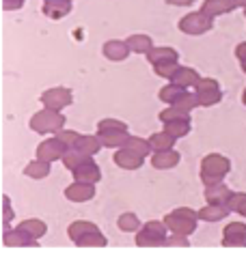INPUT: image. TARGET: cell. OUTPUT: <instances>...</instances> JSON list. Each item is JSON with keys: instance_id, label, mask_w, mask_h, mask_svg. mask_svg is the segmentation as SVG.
<instances>
[{"instance_id": "f546056e", "label": "cell", "mask_w": 246, "mask_h": 254, "mask_svg": "<svg viewBox=\"0 0 246 254\" xmlns=\"http://www.w3.org/2000/svg\"><path fill=\"white\" fill-rule=\"evenodd\" d=\"M20 228H24L28 235H33L35 239H41L43 235L48 233V226H46V222L43 220H37V218H28V220H24Z\"/></svg>"}, {"instance_id": "d590c367", "label": "cell", "mask_w": 246, "mask_h": 254, "mask_svg": "<svg viewBox=\"0 0 246 254\" xmlns=\"http://www.w3.org/2000/svg\"><path fill=\"white\" fill-rule=\"evenodd\" d=\"M177 119H190V112H184L175 106H168L166 110L160 112V121H177Z\"/></svg>"}, {"instance_id": "5bb4252c", "label": "cell", "mask_w": 246, "mask_h": 254, "mask_svg": "<svg viewBox=\"0 0 246 254\" xmlns=\"http://www.w3.org/2000/svg\"><path fill=\"white\" fill-rule=\"evenodd\" d=\"M236 7H238L236 0H205L203 7H201V11H203L207 17H212V20H214V17H218L223 13H231Z\"/></svg>"}, {"instance_id": "8fae6325", "label": "cell", "mask_w": 246, "mask_h": 254, "mask_svg": "<svg viewBox=\"0 0 246 254\" xmlns=\"http://www.w3.org/2000/svg\"><path fill=\"white\" fill-rule=\"evenodd\" d=\"M112 160H115V164L119 168H123V170H138L143 166V162H145V157L143 155H138L134 153V151H130V149H119L115 155H112Z\"/></svg>"}, {"instance_id": "9c48e42d", "label": "cell", "mask_w": 246, "mask_h": 254, "mask_svg": "<svg viewBox=\"0 0 246 254\" xmlns=\"http://www.w3.org/2000/svg\"><path fill=\"white\" fill-rule=\"evenodd\" d=\"M223 246L227 248H242L246 246V224L244 222H231L225 226Z\"/></svg>"}, {"instance_id": "ac0fdd59", "label": "cell", "mask_w": 246, "mask_h": 254, "mask_svg": "<svg viewBox=\"0 0 246 254\" xmlns=\"http://www.w3.org/2000/svg\"><path fill=\"white\" fill-rule=\"evenodd\" d=\"M229 196H231V190L227 188L223 181L214 183V186H207V190H205V200L210 202V205H227Z\"/></svg>"}, {"instance_id": "7402d4cb", "label": "cell", "mask_w": 246, "mask_h": 254, "mask_svg": "<svg viewBox=\"0 0 246 254\" xmlns=\"http://www.w3.org/2000/svg\"><path fill=\"white\" fill-rule=\"evenodd\" d=\"M177 138L171 136L168 131H156V134L149 136V144H151V151H166V149H173Z\"/></svg>"}, {"instance_id": "4dcf8cb0", "label": "cell", "mask_w": 246, "mask_h": 254, "mask_svg": "<svg viewBox=\"0 0 246 254\" xmlns=\"http://www.w3.org/2000/svg\"><path fill=\"white\" fill-rule=\"evenodd\" d=\"M186 93V88L184 86H179V84H175V82H171V84H166V86H162V91L158 93L160 95V99L164 101V104H175V101H177L181 95Z\"/></svg>"}, {"instance_id": "d6986e66", "label": "cell", "mask_w": 246, "mask_h": 254, "mask_svg": "<svg viewBox=\"0 0 246 254\" xmlns=\"http://www.w3.org/2000/svg\"><path fill=\"white\" fill-rule=\"evenodd\" d=\"M69 11H72V2H65V0H46L43 2V13L50 20H63Z\"/></svg>"}, {"instance_id": "c3c4849f", "label": "cell", "mask_w": 246, "mask_h": 254, "mask_svg": "<svg viewBox=\"0 0 246 254\" xmlns=\"http://www.w3.org/2000/svg\"><path fill=\"white\" fill-rule=\"evenodd\" d=\"M43 2H46V0H43ZM65 2H72V0H65Z\"/></svg>"}, {"instance_id": "6da1fadb", "label": "cell", "mask_w": 246, "mask_h": 254, "mask_svg": "<svg viewBox=\"0 0 246 254\" xmlns=\"http://www.w3.org/2000/svg\"><path fill=\"white\" fill-rule=\"evenodd\" d=\"M67 235H69V239L80 248H93V246L104 248L106 244H108V239L102 235V231H99L93 222H84V220L72 222L69 228H67Z\"/></svg>"}, {"instance_id": "8d00e7d4", "label": "cell", "mask_w": 246, "mask_h": 254, "mask_svg": "<svg viewBox=\"0 0 246 254\" xmlns=\"http://www.w3.org/2000/svg\"><path fill=\"white\" fill-rule=\"evenodd\" d=\"M177 69H179V63H166V65H158L156 73L160 75V78H168V80H171L173 75L177 73Z\"/></svg>"}, {"instance_id": "f1b7e54d", "label": "cell", "mask_w": 246, "mask_h": 254, "mask_svg": "<svg viewBox=\"0 0 246 254\" xmlns=\"http://www.w3.org/2000/svg\"><path fill=\"white\" fill-rule=\"evenodd\" d=\"M89 160H93V155L80 153V151H76V149H67V153L63 155V164H65V168H69V170H76L78 166L86 164Z\"/></svg>"}, {"instance_id": "ab89813d", "label": "cell", "mask_w": 246, "mask_h": 254, "mask_svg": "<svg viewBox=\"0 0 246 254\" xmlns=\"http://www.w3.org/2000/svg\"><path fill=\"white\" fill-rule=\"evenodd\" d=\"M164 246H181V248H188V246H190V241L186 239V235L173 233L171 237H166V241H164Z\"/></svg>"}, {"instance_id": "3957f363", "label": "cell", "mask_w": 246, "mask_h": 254, "mask_svg": "<svg viewBox=\"0 0 246 254\" xmlns=\"http://www.w3.org/2000/svg\"><path fill=\"white\" fill-rule=\"evenodd\" d=\"M65 117L61 110H52V108H43L30 119V129L37 134H59L61 129H65Z\"/></svg>"}, {"instance_id": "52a82bcc", "label": "cell", "mask_w": 246, "mask_h": 254, "mask_svg": "<svg viewBox=\"0 0 246 254\" xmlns=\"http://www.w3.org/2000/svg\"><path fill=\"white\" fill-rule=\"evenodd\" d=\"M74 101V95L67 86H56V88H48L46 93L41 95V104L46 108H52V110H63Z\"/></svg>"}, {"instance_id": "9a60e30c", "label": "cell", "mask_w": 246, "mask_h": 254, "mask_svg": "<svg viewBox=\"0 0 246 254\" xmlns=\"http://www.w3.org/2000/svg\"><path fill=\"white\" fill-rule=\"evenodd\" d=\"M128 131L123 129H102L97 131V138L102 142V147H108V149H121L125 140H128Z\"/></svg>"}, {"instance_id": "2e32d148", "label": "cell", "mask_w": 246, "mask_h": 254, "mask_svg": "<svg viewBox=\"0 0 246 254\" xmlns=\"http://www.w3.org/2000/svg\"><path fill=\"white\" fill-rule=\"evenodd\" d=\"M181 155L173 149H166V151H156V155H151V164L154 168L158 170H168V168H175L179 164Z\"/></svg>"}, {"instance_id": "d6a6232c", "label": "cell", "mask_w": 246, "mask_h": 254, "mask_svg": "<svg viewBox=\"0 0 246 254\" xmlns=\"http://www.w3.org/2000/svg\"><path fill=\"white\" fill-rule=\"evenodd\" d=\"M117 224H119V231H123V233H134V231H138V228H141V220H138L136 213H123V215H119Z\"/></svg>"}, {"instance_id": "603a6c76", "label": "cell", "mask_w": 246, "mask_h": 254, "mask_svg": "<svg viewBox=\"0 0 246 254\" xmlns=\"http://www.w3.org/2000/svg\"><path fill=\"white\" fill-rule=\"evenodd\" d=\"M199 80H201V75L194 71V69H190V67H179L177 73H175L173 78H171V82H175V84H179V86H184V88L197 86Z\"/></svg>"}, {"instance_id": "d4e9b609", "label": "cell", "mask_w": 246, "mask_h": 254, "mask_svg": "<svg viewBox=\"0 0 246 254\" xmlns=\"http://www.w3.org/2000/svg\"><path fill=\"white\" fill-rule=\"evenodd\" d=\"M24 175L30 177V179H46V177L50 175V162L39 160V157H37L35 162L26 164V168H24Z\"/></svg>"}, {"instance_id": "44dd1931", "label": "cell", "mask_w": 246, "mask_h": 254, "mask_svg": "<svg viewBox=\"0 0 246 254\" xmlns=\"http://www.w3.org/2000/svg\"><path fill=\"white\" fill-rule=\"evenodd\" d=\"M229 211L231 209L227 205H210V202H207V207L199 209L197 213H199V220H203V222H220L229 215Z\"/></svg>"}, {"instance_id": "e575fe53", "label": "cell", "mask_w": 246, "mask_h": 254, "mask_svg": "<svg viewBox=\"0 0 246 254\" xmlns=\"http://www.w3.org/2000/svg\"><path fill=\"white\" fill-rule=\"evenodd\" d=\"M173 106L179 108V110H184V112H190L192 108L199 106V97H197V93H188V91H186L177 101H175Z\"/></svg>"}, {"instance_id": "f6af8a7d", "label": "cell", "mask_w": 246, "mask_h": 254, "mask_svg": "<svg viewBox=\"0 0 246 254\" xmlns=\"http://www.w3.org/2000/svg\"><path fill=\"white\" fill-rule=\"evenodd\" d=\"M238 2V7H246V0H236Z\"/></svg>"}, {"instance_id": "5b68a950", "label": "cell", "mask_w": 246, "mask_h": 254, "mask_svg": "<svg viewBox=\"0 0 246 254\" xmlns=\"http://www.w3.org/2000/svg\"><path fill=\"white\" fill-rule=\"evenodd\" d=\"M166 228H168V226L164 224V222H158V220L147 222L145 226L138 228L136 246H138V248L164 246V241H166Z\"/></svg>"}, {"instance_id": "83f0119b", "label": "cell", "mask_w": 246, "mask_h": 254, "mask_svg": "<svg viewBox=\"0 0 246 254\" xmlns=\"http://www.w3.org/2000/svg\"><path fill=\"white\" fill-rule=\"evenodd\" d=\"M197 97H199V106H214L223 99L220 86H212V88H197Z\"/></svg>"}, {"instance_id": "7bdbcfd3", "label": "cell", "mask_w": 246, "mask_h": 254, "mask_svg": "<svg viewBox=\"0 0 246 254\" xmlns=\"http://www.w3.org/2000/svg\"><path fill=\"white\" fill-rule=\"evenodd\" d=\"M236 56L240 59V63H244V61H246V41H244V43H240V46L236 48Z\"/></svg>"}, {"instance_id": "bcb514c9", "label": "cell", "mask_w": 246, "mask_h": 254, "mask_svg": "<svg viewBox=\"0 0 246 254\" xmlns=\"http://www.w3.org/2000/svg\"><path fill=\"white\" fill-rule=\"evenodd\" d=\"M242 101H244V106H246V88H244V93H242Z\"/></svg>"}, {"instance_id": "7a4b0ae2", "label": "cell", "mask_w": 246, "mask_h": 254, "mask_svg": "<svg viewBox=\"0 0 246 254\" xmlns=\"http://www.w3.org/2000/svg\"><path fill=\"white\" fill-rule=\"evenodd\" d=\"M229 173H231V160L220 153H210L201 162V181L205 183V188L220 183Z\"/></svg>"}, {"instance_id": "484cf974", "label": "cell", "mask_w": 246, "mask_h": 254, "mask_svg": "<svg viewBox=\"0 0 246 254\" xmlns=\"http://www.w3.org/2000/svg\"><path fill=\"white\" fill-rule=\"evenodd\" d=\"M72 149L80 151V153H86V155H95L99 149H102V142H99L97 136H80V140L74 144Z\"/></svg>"}, {"instance_id": "60d3db41", "label": "cell", "mask_w": 246, "mask_h": 254, "mask_svg": "<svg viewBox=\"0 0 246 254\" xmlns=\"http://www.w3.org/2000/svg\"><path fill=\"white\" fill-rule=\"evenodd\" d=\"M11 220H13V209H11V198H9V196H4V198H2V222H4V226L11 224Z\"/></svg>"}, {"instance_id": "e0dca14e", "label": "cell", "mask_w": 246, "mask_h": 254, "mask_svg": "<svg viewBox=\"0 0 246 254\" xmlns=\"http://www.w3.org/2000/svg\"><path fill=\"white\" fill-rule=\"evenodd\" d=\"M2 241L11 248H22V246H37V239L33 235H28L24 228H13V231H4V237Z\"/></svg>"}, {"instance_id": "74e56055", "label": "cell", "mask_w": 246, "mask_h": 254, "mask_svg": "<svg viewBox=\"0 0 246 254\" xmlns=\"http://www.w3.org/2000/svg\"><path fill=\"white\" fill-rule=\"evenodd\" d=\"M102 129H123V131H128V125H125L123 121H117V119H104V121H99V125H97V131H102Z\"/></svg>"}, {"instance_id": "ffe728a7", "label": "cell", "mask_w": 246, "mask_h": 254, "mask_svg": "<svg viewBox=\"0 0 246 254\" xmlns=\"http://www.w3.org/2000/svg\"><path fill=\"white\" fill-rule=\"evenodd\" d=\"M130 52H132V50L128 48V43H125V41L112 39V41L104 43V56H106V59H110V61H125Z\"/></svg>"}, {"instance_id": "7c38bea8", "label": "cell", "mask_w": 246, "mask_h": 254, "mask_svg": "<svg viewBox=\"0 0 246 254\" xmlns=\"http://www.w3.org/2000/svg\"><path fill=\"white\" fill-rule=\"evenodd\" d=\"M179 59V52L168 46H160V48H151L147 52V61L151 63L154 67L158 65H166V63H177Z\"/></svg>"}, {"instance_id": "b9f144b4", "label": "cell", "mask_w": 246, "mask_h": 254, "mask_svg": "<svg viewBox=\"0 0 246 254\" xmlns=\"http://www.w3.org/2000/svg\"><path fill=\"white\" fill-rule=\"evenodd\" d=\"M22 4H24V0H2L4 11H15V9H20Z\"/></svg>"}, {"instance_id": "836d02e7", "label": "cell", "mask_w": 246, "mask_h": 254, "mask_svg": "<svg viewBox=\"0 0 246 254\" xmlns=\"http://www.w3.org/2000/svg\"><path fill=\"white\" fill-rule=\"evenodd\" d=\"M227 207H229L231 211H236V213L246 218V194L244 192H231L229 200H227Z\"/></svg>"}, {"instance_id": "1f68e13d", "label": "cell", "mask_w": 246, "mask_h": 254, "mask_svg": "<svg viewBox=\"0 0 246 254\" xmlns=\"http://www.w3.org/2000/svg\"><path fill=\"white\" fill-rule=\"evenodd\" d=\"M123 149H130V151H134V153L143 155V157L151 153V144H149V140H145V138H138V136H128V140H125Z\"/></svg>"}, {"instance_id": "cb8c5ba5", "label": "cell", "mask_w": 246, "mask_h": 254, "mask_svg": "<svg viewBox=\"0 0 246 254\" xmlns=\"http://www.w3.org/2000/svg\"><path fill=\"white\" fill-rule=\"evenodd\" d=\"M125 43H128V48L136 54H147L149 50L154 48V41H151L149 35H130Z\"/></svg>"}, {"instance_id": "7dc6e473", "label": "cell", "mask_w": 246, "mask_h": 254, "mask_svg": "<svg viewBox=\"0 0 246 254\" xmlns=\"http://www.w3.org/2000/svg\"><path fill=\"white\" fill-rule=\"evenodd\" d=\"M242 71H244V73H246V61H244V63H242Z\"/></svg>"}, {"instance_id": "277c9868", "label": "cell", "mask_w": 246, "mask_h": 254, "mask_svg": "<svg viewBox=\"0 0 246 254\" xmlns=\"http://www.w3.org/2000/svg\"><path fill=\"white\" fill-rule=\"evenodd\" d=\"M197 220H199L197 211H192V209H188V207H179L164 218V224L171 228L173 233H179V235H186L188 237V235H192L197 231Z\"/></svg>"}, {"instance_id": "681fc988", "label": "cell", "mask_w": 246, "mask_h": 254, "mask_svg": "<svg viewBox=\"0 0 246 254\" xmlns=\"http://www.w3.org/2000/svg\"><path fill=\"white\" fill-rule=\"evenodd\" d=\"M244 15H246V7H244Z\"/></svg>"}, {"instance_id": "4fadbf2b", "label": "cell", "mask_w": 246, "mask_h": 254, "mask_svg": "<svg viewBox=\"0 0 246 254\" xmlns=\"http://www.w3.org/2000/svg\"><path fill=\"white\" fill-rule=\"evenodd\" d=\"M72 175H74V181H84V183H97L102 179V170H99V166L93 160L72 170Z\"/></svg>"}, {"instance_id": "ba28073f", "label": "cell", "mask_w": 246, "mask_h": 254, "mask_svg": "<svg viewBox=\"0 0 246 254\" xmlns=\"http://www.w3.org/2000/svg\"><path fill=\"white\" fill-rule=\"evenodd\" d=\"M67 144L61 140L59 136L54 138H48V140H43L39 147H37V157L39 160H46V162H56V160H63V155L67 153Z\"/></svg>"}, {"instance_id": "30bf717a", "label": "cell", "mask_w": 246, "mask_h": 254, "mask_svg": "<svg viewBox=\"0 0 246 254\" xmlns=\"http://www.w3.org/2000/svg\"><path fill=\"white\" fill-rule=\"evenodd\" d=\"M95 196V183H84V181H74L72 186L65 188V198L72 202H86Z\"/></svg>"}, {"instance_id": "4316f807", "label": "cell", "mask_w": 246, "mask_h": 254, "mask_svg": "<svg viewBox=\"0 0 246 254\" xmlns=\"http://www.w3.org/2000/svg\"><path fill=\"white\" fill-rule=\"evenodd\" d=\"M164 131H168L171 136L184 138L190 131V119H177V121H164Z\"/></svg>"}, {"instance_id": "8992f818", "label": "cell", "mask_w": 246, "mask_h": 254, "mask_svg": "<svg viewBox=\"0 0 246 254\" xmlns=\"http://www.w3.org/2000/svg\"><path fill=\"white\" fill-rule=\"evenodd\" d=\"M214 28V20L212 17H207L203 11H194V13H188L179 20V30L186 35H205L210 33V30Z\"/></svg>"}, {"instance_id": "f35d334b", "label": "cell", "mask_w": 246, "mask_h": 254, "mask_svg": "<svg viewBox=\"0 0 246 254\" xmlns=\"http://www.w3.org/2000/svg\"><path fill=\"white\" fill-rule=\"evenodd\" d=\"M56 136H59L61 140L65 142L69 149H72L74 144L80 140V136H82V134H78V131H72V129H61V131H59V134H56Z\"/></svg>"}, {"instance_id": "ee69618b", "label": "cell", "mask_w": 246, "mask_h": 254, "mask_svg": "<svg viewBox=\"0 0 246 254\" xmlns=\"http://www.w3.org/2000/svg\"><path fill=\"white\" fill-rule=\"evenodd\" d=\"M168 4H173V7H188V4H192L194 0H166Z\"/></svg>"}]
</instances>
